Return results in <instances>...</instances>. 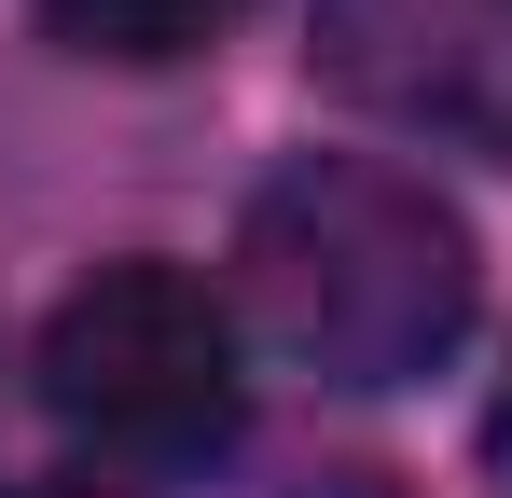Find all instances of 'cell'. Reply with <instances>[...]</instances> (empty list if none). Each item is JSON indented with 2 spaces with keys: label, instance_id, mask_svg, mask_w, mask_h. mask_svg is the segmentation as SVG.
<instances>
[{
  "label": "cell",
  "instance_id": "obj_5",
  "mask_svg": "<svg viewBox=\"0 0 512 498\" xmlns=\"http://www.w3.org/2000/svg\"><path fill=\"white\" fill-rule=\"evenodd\" d=\"M0 498H111V485H70V471H42V485H0Z\"/></svg>",
  "mask_w": 512,
  "mask_h": 498
},
{
  "label": "cell",
  "instance_id": "obj_2",
  "mask_svg": "<svg viewBox=\"0 0 512 498\" xmlns=\"http://www.w3.org/2000/svg\"><path fill=\"white\" fill-rule=\"evenodd\" d=\"M42 402L84 429L97 457H222L236 443V319L194 263H97L42 319Z\"/></svg>",
  "mask_w": 512,
  "mask_h": 498
},
{
  "label": "cell",
  "instance_id": "obj_3",
  "mask_svg": "<svg viewBox=\"0 0 512 498\" xmlns=\"http://www.w3.org/2000/svg\"><path fill=\"white\" fill-rule=\"evenodd\" d=\"M319 70L443 153L512 166V0H319Z\"/></svg>",
  "mask_w": 512,
  "mask_h": 498
},
{
  "label": "cell",
  "instance_id": "obj_1",
  "mask_svg": "<svg viewBox=\"0 0 512 498\" xmlns=\"http://www.w3.org/2000/svg\"><path fill=\"white\" fill-rule=\"evenodd\" d=\"M236 263H250L263 332H277L319 388H416L429 360H457L471 291H485L471 222H457L429 180L374 166V153L277 166L250 194Z\"/></svg>",
  "mask_w": 512,
  "mask_h": 498
},
{
  "label": "cell",
  "instance_id": "obj_4",
  "mask_svg": "<svg viewBox=\"0 0 512 498\" xmlns=\"http://www.w3.org/2000/svg\"><path fill=\"white\" fill-rule=\"evenodd\" d=\"M250 0H42V28L70 56H111V70H167V56H208Z\"/></svg>",
  "mask_w": 512,
  "mask_h": 498
}]
</instances>
